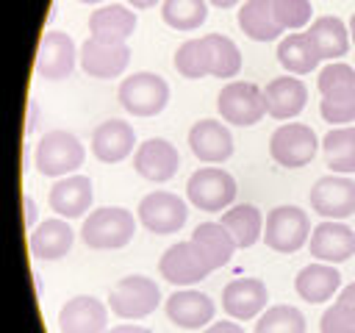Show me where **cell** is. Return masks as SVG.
<instances>
[{"label": "cell", "mask_w": 355, "mask_h": 333, "mask_svg": "<svg viewBox=\"0 0 355 333\" xmlns=\"http://www.w3.org/2000/svg\"><path fill=\"white\" fill-rule=\"evenodd\" d=\"M136 233V219L128 208H97L80 225V239L92 250H119Z\"/></svg>", "instance_id": "1"}, {"label": "cell", "mask_w": 355, "mask_h": 333, "mask_svg": "<svg viewBox=\"0 0 355 333\" xmlns=\"http://www.w3.org/2000/svg\"><path fill=\"white\" fill-rule=\"evenodd\" d=\"M83 158L86 150L69 130H47L33 150V164L44 178H67L83 166Z\"/></svg>", "instance_id": "2"}, {"label": "cell", "mask_w": 355, "mask_h": 333, "mask_svg": "<svg viewBox=\"0 0 355 333\" xmlns=\"http://www.w3.org/2000/svg\"><path fill=\"white\" fill-rule=\"evenodd\" d=\"M161 302V289L147 275H128L111 286L108 308L119 319H144Z\"/></svg>", "instance_id": "3"}, {"label": "cell", "mask_w": 355, "mask_h": 333, "mask_svg": "<svg viewBox=\"0 0 355 333\" xmlns=\"http://www.w3.org/2000/svg\"><path fill=\"white\" fill-rule=\"evenodd\" d=\"M119 105L133 117H155L169 103V83L155 72H133L119 83Z\"/></svg>", "instance_id": "4"}, {"label": "cell", "mask_w": 355, "mask_h": 333, "mask_svg": "<svg viewBox=\"0 0 355 333\" xmlns=\"http://www.w3.org/2000/svg\"><path fill=\"white\" fill-rule=\"evenodd\" d=\"M158 269H161V278H164L166 283H172V286H191V283L205 280L216 266H214V261L208 258V253H205L194 239H189V241L172 244V247L161 255Z\"/></svg>", "instance_id": "5"}, {"label": "cell", "mask_w": 355, "mask_h": 333, "mask_svg": "<svg viewBox=\"0 0 355 333\" xmlns=\"http://www.w3.org/2000/svg\"><path fill=\"white\" fill-rule=\"evenodd\" d=\"M311 239V219L297 205H277L266 214L263 241L275 253H297Z\"/></svg>", "instance_id": "6"}, {"label": "cell", "mask_w": 355, "mask_h": 333, "mask_svg": "<svg viewBox=\"0 0 355 333\" xmlns=\"http://www.w3.org/2000/svg\"><path fill=\"white\" fill-rule=\"evenodd\" d=\"M216 108H219L225 122L239 125V128H250V125L261 122V117L266 114L263 89L250 83V80H230L222 86V92L216 97Z\"/></svg>", "instance_id": "7"}, {"label": "cell", "mask_w": 355, "mask_h": 333, "mask_svg": "<svg viewBox=\"0 0 355 333\" xmlns=\"http://www.w3.org/2000/svg\"><path fill=\"white\" fill-rule=\"evenodd\" d=\"M236 180L230 172L219 169V166H200L197 172H191L189 183H186V194L191 200V205H197L200 211H225L233 200H236Z\"/></svg>", "instance_id": "8"}, {"label": "cell", "mask_w": 355, "mask_h": 333, "mask_svg": "<svg viewBox=\"0 0 355 333\" xmlns=\"http://www.w3.org/2000/svg\"><path fill=\"white\" fill-rule=\"evenodd\" d=\"M316 150H319V139L311 130V125L302 122H286L269 136V155L286 169H300L311 164Z\"/></svg>", "instance_id": "9"}, {"label": "cell", "mask_w": 355, "mask_h": 333, "mask_svg": "<svg viewBox=\"0 0 355 333\" xmlns=\"http://www.w3.org/2000/svg\"><path fill=\"white\" fill-rule=\"evenodd\" d=\"M136 211H139V222L155 236L178 233L186 225V216H189L186 203L172 191H150V194H144Z\"/></svg>", "instance_id": "10"}, {"label": "cell", "mask_w": 355, "mask_h": 333, "mask_svg": "<svg viewBox=\"0 0 355 333\" xmlns=\"http://www.w3.org/2000/svg\"><path fill=\"white\" fill-rule=\"evenodd\" d=\"M78 58L89 78L108 80V78H119L125 72V67L130 61V47H128V42H105V39L89 36L80 44Z\"/></svg>", "instance_id": "11"}, {"label": "cell", "mask_w": 355, "mask_h": 333, "mask_svg": "<svg viewBox=\"0 0 355 333\" xmlns=\"http://www.w3.org/2000/svg\"><path fill=\"white\" fill-rule=\"evenodd\" d=\"M311 208L324 219H347L355 214V180L347 175H324L313 183Z\"/></svg>", "instance_id": "12"}, {"label": "cell", "mask_w": 355, "mask_h": 333, "mask_svg": "<svg viewBox=\"0 0 355 333\" xmlns=\"http://www.w3.org/2000/svg\"><path fill=\"white\" fill-rule=\"evenodd\" d=\"M75 58L78 50L72 36L64 31H47L39 39V50H36V75L42 80H64L72 75Z\"/></svg>", "instance_id": "13"}, {"label": "cell", "mask_w": 355, "mask_h": 333, "mask_svg": "<svg viewBox=\"0 0 355 333\" xmlns=\"http://www.w3.org/2000/svg\"><path fill=\"white\" fill-rule=\"evenodd\" d=\"M308 250L324 264H341L355 255V230L341 219H324L311 230Z\"/></svg>", "instance_id": "14"}, {"label": "cell", "mask_w": 355, "mask_h": 333, "mask_svg": "<svg viewBox=\"0 0 355 333\" xmlns=\"http://www.w3.org/2000/svg\"><path fill=\"white\" fill-rule=\"evenodd\" d=\"M266 300L269 289L261 278H236L222 289V311L239 322L261 316V311H266Z\"/></svg>", "instance_id": "15"}, {"label": "cell", "mask_w": 355, "mask_h": 333, "mask_svg": "<svg viewBox=\"0 0 355 333\" xmlns=\"http://www.w3.org/2000/svg\"><path fill=\"white\" fill-rule=\"evenodd\" d=\"M61 333H105L108 330V305L92 294H78L58 308Z\"/></svg>", "instance_id": "16"}, {"label": "cell", "mask_w": 355, "mask_h": 333, "mask_svg": "<svg viewBox=\"0 0 355 333\" xmlns=\"http://www.w3.org/2000/svg\"><path fill=\"white\" fill-rule=\"evenodd\" d=\"M180 166V155H178V147L166 139H147L144 144L136 147V155H133V169L144 178V180H153V183H166L169 178H175Z\"/></svg>", "instance_id": "17"}, {"label": "cell", "mask_w": 355, "mask_h": 333, "mask_svg": "<svg viewBox=\"0 0 355 333\" xmlns=\"http://www.w3.org/2000/svg\"><path fill=\"white\" fill-rule=\"evenodd\" d=\"M214 314H216V305H214V300L205 291L180 289V291H172L166 297V316L178 327L200 330V327L214 322Z\"/></svg>", "instance_id": "18"}, {"label": "cell", "mask_w": 355, "mask_h": 333, "mask_svg": "<svg viewBox=\"0 0 355 333\" xmlns=\"http://www.w3.org/2000/svg\"><path fill=\"white\" fill-rule=\"evenodd\" d=\"M136 133L125 119H105L92 133V153L103 164H119L133 153Z\"/></svg>", "instance_id": "19"}, {"label": "cell", "mask_w": 355, "mask_h": 333, "mask_svg": "<svg viewBox=\"0 0 355 333\" xmlns=\"http://www.w3.org/2000/svg\"><path fill=\"white\" fill-rule=\"evenodd\" d=\"M189 147L202 164H222L233 155V136L219 119H200L189 130Z\"/></svg>", "instance_id": "20"}, {"label": "cell", "mask_w": 355, "mask_h": 333, "mask_svg": "<svg viewBox=\"0 0 355 333\" xmlns=\"http://www.w3.org/2000/svg\"><path fill=\"white\" fill-rule=\"evenodd\" d=\"M50 208L64 216V219H78L92 208L94 191H92V180L86 175H67L61 180L53 183L50 189Z\"/></svg>", "instance_id": "21"}, {"label": "cell", "mask_w": 355, "mask_h": 333, "mask_svg": "<svg viewBox=\"0 0 355 333\" xmlns=\"http://www.w3.org/2000/svg\"><path fill=\"white\" fill-rule=\"evenodd\" d=\"M72 241H75V230L64 222V216L39 222L31 230V236H28L31 255L39 258V261H58V258H64L72 250Z\"/></svg>", "instance_id": "22"}, {"label": "cell", "mask_w": 355, "mask_h": 333, "mask_svg": "<svg viewBox=\"0 0 355 333\" xmlns=\"http://www.w3.org/2000/svg\"><path fill=\"white\" fill-rule=\"evenodd\" d=\"M263 100H266V114L275 119H294L308 100V89L300 78H272L263 89Z\"/></svg>", "instance_id": "23"}, {"label": "cell", "mask_w": 355, "mask_h": 333, "mask_svg": "<svg viewBox=\"0 0 355 333\" xmlns=\"http://www.w3.org/2000/svg\"><path fill=\"white\" fill-rule=\"evenodd\" d=\"M139 19H136V11H130L128 6L122 3H108V6H100L97 11H92L89 17V36H97V39H105V42H128L136 31Z\"/></svg>", "instance_id": "24"}, {"label": "cell", "mask_w": 355, "mask_h": 333, "mask_svg": "<svg viewBox=\"0 0 355 333\" xmlns=\"http://www.w3.org/2000/svg\"><path fill=\"white\" fill-rule=\"evenodd\" d=\"M338 286H341L338 269L324 261L302 266L294 278V289L305 302H324L338 291Z\"/></svg>", "instance_id": "25"}, {"label": "cell", "mask_w": 355, "mask_h": 333, "mask_svg": "<svg viewBox=\"0 0 355 333\" xmlns=\"http://www.w3.org/2000/svg\"><path fill=\"white\" fill-rule=\"evenodd\" d=\"M236 19H239V28L244 31V36H250L252 42H272L283 33V25L275 17L272 0H244Z\"/></svg>", "instance_id": "26"}, {"label": "cell", "mask_w": 355, "mask_h": 333, "mask_svg": "<svg viewBox=\"0 0 355 333\" xmlns=\"http://www.w3.org/2000/svg\"><path fill=\"white\" fill-rule=\"evenodd\" d=\"M277 61L291 75H308L311 69H316L322 56H319V47L313 44V39L308 36V31H302V33H288L280 39Z\"/></svg>", "instance_id": "27"}, {"label": "cell", "mask_w": 355, "mask_h": 333, "mask_svg": "<svg viewBox=\"0 0 355 333\" xmlns=\"http://www.w3.org/2000/svg\"><path fill=\"white\" fill-rule=\"evenodd\" d=\"M308 36L319 47V56L327 61H336V58L347 56V50H349V28L338 17H330V14L316 17L308 28Z\"/></svg>", "instance_id": "28"}, {"label": "cell", "mask_w": 355, "mask_h": 333, "mask_svg": "<svg viewBox=\"0 0 355 333\" xmlns=\"http://www.w3.org/2000/svg\"><path fill=\"white\" fill-rule=\"evenodd\" d=\"M219 222L227 228L236 247H252L258 239H263V214L250 203H239V205L222 211Z\"/></svg>", "instance_id": "29"}, {"label": "cell", "mask_w": 355, "mask_h": 333, "mask_svg": "<svg viewBox=\"0 0 355 333\" xmlns=\"http://www.w3.org/2000/svg\"><path fill=\"white\" fill-rule=\"evenodd\" d=\"M322 150H324V161L333 172H338V175L355 172V128L352 125L330 128L322 139Z\"/></svg>", "instance_id": "30"}, {"label": "cell", "mask_w": 355, "mask_h": 333, "mask_svg": "<svg viewBox=\"0 0 355 333\" xmlns=\"http://www.w3.org/2000/svg\"><path fill=\"white\" fill-rule=\"evenodd\" d=\"M202 42L208 50V72L214 78H236L241 72V50L233 39L222 33H205Z\"/></svg>", "instance_id": "31"}, {"label": "cell", "mask_w": 355, "mask_h": 333, "mask_svg": "<svg viewBox=\"0 0 355 333\" xmlns=\"http://www.w3.org/2000/svg\"><path fill=\"white\" fill-rule=\"evenodd\" d=\"M191 239L208 253V258L214 261L216 269L225 266L236 253V241H233V236L227 233V228L222 222H200L194 228Z\"/></svg>", "instance_id": "32"}, {"label": "cell", "mask_w": 355, "mask_h": 333, "mask_svg": "<svg viewBox=\"0 0 355 333\" xmlns=\"http://www.w3.org/2000/svg\"><path fill=\"white\" fill-rule=\"evenodd\" d=\"M161 17L175 31H197L208 19L205 0H164Z\"/></svg>", "instance_id": "33"}, {"label": "cell", "mask_w": 355, "mask_h": 333, "mask_svg": "<svg viewBox=\"0 0 355 333\" xmlns=\"http://www.w3.org/2000/svg\"><path fill=\"white\" fill-rule=\"evenodd\" d=\"M255 333H305V316L294 305H272L258 316Z\"/></svg>", "instance_id": "34"}, {"label": "cell", "mask_w": 355, "mask_h": 333, "mask_svg": "<svg viewBox=\"0 0 355 333\" xmlns=\"http://www.w3.org/2000/svg\"><path fill=\"white\" fill-rule=\"evenodd\" d=\"M175 69L183 78H189V80H200V78L211 75L208 72V50H205L202 36L200 39H186L178 47V53H175Z\"/></svg>", "instance_id": "35"}, {"label": "cell", "mask_w": 355, "mask_h": 333, "mask_svg": "<svg viewBox=\"0 0 355 333\" xmlns=\"http://www.w3.org/2000/svg\"><path fill=\"white\" fill-rule=\"evenodd\" d=\"M319 94L322 97H341V94H355V67L344 61H330L319 78H316Z\"/></svg>", "instance_id": "36"}, {"label": "cell", "mask_w": 355, "mask_h": 333, "mask_svg": "<svg viewBox=\"0 0 355 333\" xmlns=\"http://www.w3.org/2000/svg\"><path fill=\"white\" fill-rule=\"evenodd\" d=\"M272 6L283 31H300L311 22V0H272Z\"/></svg>", "instance_id": "37"}, {"label": "cell", "mask_w": 355, "mask_h": 333, "mask_svg": "<svg viewBox=\"0 0 355 333\" xmlns=\"http://www.w3.org/2000/svg\"><path fill=\"white\" fill-rule=\"evenodd\" d=\"M322 119L330 125H347L355 119V94H341V97H322L319 103Z\"/></svg>", "instance_id": "38"}, {"label": "cell", "mask_w": 355, "mask_h": 333, "mask_svg": "<svg viewBox=\"0 0 355 333\" xmlns=\"http://www.w3.org/2000/svg\"><path fill=\"white\" fill-rule=\"evenodd\" d=\"M319 330L322 333H355V311L344 302H333L322 319H319Z\"/></svg>", "instance_id": "39"}, {"label": "cell", "mask_w": 355, "mask_h": 333, "mask_svg": "<svg viewBox=\"0 0 355 333\" xmlns=\"http://www.w3.org/2000/svg\"><path fill=\"white\" fill-rule=\"evenodd\" d=\"M22 205H25V228L33 230L36 228V216H39V208H36V200L31 194L22 197Z\"/></svg>", "instance_id": "40"}, {"label": "cell", "mask_w": 355, "mask_h": 333, "mask_svg": "<svg viewBox=\"0 0 355 333\" xmlns=\"http://www.w3.org/2000/svg\"><path fill=\"white\" fill-rule=\"evenodd\" d=\"M202 333H244V327L239 322H211Z\"/></svg>", "instance_id": "41"}, {"label": "cell", "mask_w": 355, "mask_h": 333, "mask_svg": "<svg viewBox=\"0 0 355 333\" xmlns=\"http://www.w3.org/2000/svg\"><path fill=\"white\" fill-rule=\"evenodd\" d=\"M338 302H344V305H349V308L355 311V283H349V286H344V289H341Z\"/></svg>", "instance_id": "42"}, {"label": "cell", "mask_w": 355, "mask_h": 333, "mask_svg": "<svg viewBox=\"0 0 355 333\" xmlns=\"http://www.w3.org/2000/svg\"><path fill=\"white\" fill-rule=\"evenodd\" d=\"M36 122H39V105L31 103V105H28V125H25V133H33V130H36Z\"/></svg>", "instance_id": "43"}, {"label": "cell", "mask_w": 355, "mask_h": 333, "mask_svg": "<svg viewBox=\"0 0 355 333\" xmlns=\"http://www.w3.org/2000/svg\"><path fill=\"white\" fill-rule=\"evenodd\" d=\"M105 333H150V327H141V325H116Z\"/></svg>", "instance_id": "44"}, {"label": "cell", "mask_w": 355, "mask_h": 333, "mask_svg": "<svg viewBox=\"0 0 355 333\" xmlns=\"http://www.w3.org/2000/svg\"><path fill=\"white\" fill-rule=\"evenodd\" d=\"M128 3H130L133 8H153L158 0H128Z\"/></svg>", "instance_id": "45"}, {"label": "cell", "mask_w": 355, "mask_h": 333, "mask_svg": "<svg viewBox=\"0 0 355 333\" xmlns=\"http://www.w3.org/2000/svg\"><path fill=\"white\" fill-rule=\"evenodd\" d=\"M208 3H214L216 8H233L239 0H208Z\"/></svg>", "instance_id": "46"}, {"label": "cell", "mask_w": 355, "mask_h": 333, "mask_svg": "<svg viewBox=\"0 0 355 333\" xmlns=\"http://www.w3.org/2000/svg\"><path fill=\"white\" fill-rule=\"evenodd\" d=\"M349 39H352V42H355V14H352V17H349Z\"/></svg>", "instance_id": "47"}, {"label": "cell", "mask_w": 355, "mask_h": 333, "mask_svg": "<svg viewBox=\"0 0 355 333\" xmlns=\"http://www.w3.org/2000/svg\"><path fill=\"white\" fill-rule=\"evenodd\" d=\"M80 3H103V0H80Z\"/></svg>", "instance_id": "48"}]
</instances>
